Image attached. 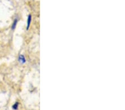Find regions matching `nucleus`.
<instances>
[{
    "mask_svg": "<svg viewBox=\"0 0 125 110\" xmlns=\"http://www.w3.org/2000/svg\"><path fill=\"white\" fill-rule=\"evenodd\" d=\"M31 15H29V17H28L27 27V30H29V27H30V23H31Z\"/></svg>",
    "mask_w": 125,
    "mask_h": 110,
    "instance_id": "2",
    "label": "nucleus"
},
{
    "mask_svg": "<svg viewBox=\"0 0 125 110\" xmlns=\"http://www.w3.org/2000/svg\"><path fill=\"white\" fill-rule=\"evenodd\" d=\"M18 106H19V103L16 102L15 105H14L13 106H12V108L14 109V110H17L18 109Z\"/></svg>",
    "mask_w": 125,
    "mask_h": 110,
    "instance_id": "3",
    "label": "nucleus"
},
{
    "mask_svg": "<svg viewBox=\"0 0 125 110\" xmlns=\"http://www.w3.org/2000/svg\"><path fill=\"white\" fill-rule=\"evenodd\" d=\"M19 60L21 63H25V62H26L25 58L23 55H20V56L19 58Z\"/></svg>",
    "mask_w": 125,
    "mask_h": 110,
    "instance_id": "1",
    "label": "nucleus"
},
{
    "mask_svg": "<svg viewBox=\"0 0 125 110\" xmlns=\"http://www.w3.org/2000/svg\"><path fill=\"white\" fill-rule=\"evenodd\" d=\"M17 20H16L15 21H14V22H13V25H12V30H14V29H15V28L16 27V23H17Z\"/></svg>",
    "mask_w": 125,
    "mask_h": 110,
    "instance_id": "4",
    "label": "nucleus"
}]
</instances>
